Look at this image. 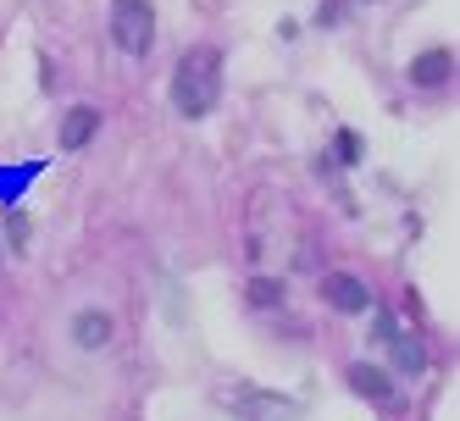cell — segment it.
Returning <instances> with one entry per match:
<instances>
[{"label":"cell","mask_w":460,"mask_h":421,"mask_svg":"<svg viewBox=\"0 0 460 421\" xmlns=\"http://www.w3.org/2000/svg\"><path fill=\"white\" fill-rule=\"evenodd\" d=\"M217 101H222V50H217V45L183 50L178 73H172V106H178L189 122H200V117L217 111Z\"/></svg>","instance_id":"6da1fadb"},{"label":"cell","mask_w":460,"mask_h":421,"mask_svg":"<svg viewBox=\"0 0 460 421\" xmlns=\"http://www.w3.org/2000/svg\"><path fill=\"white\" fill-rule=\"evenodd\" d=\"M111 39L128 56H145L155 45V12H150V0H111Z\"/></svg>","instance_id":"7a4b0ae2"},{"label":"cell","mask_w":460,"mask_h":421,"mask_svg":"<svg viewBox=\"0 0 460 421\" xmlns=\"http://www.w3.org/2000/svg\"><path fill=\"white\" fill-rule=\"evenodd\" d=\"M322 300L333 305V311H344V316H360V311L372 305L367 283H360V277H349V272H327V277H322Z\"/></svg>","instance_id":"3957f363"},{"label":"cell","mask_w":460,"mask_h":421,"mask_svg":"<svg viewBox=\"0 0 460 421\" xmlns=\"http://www.w3.org/2000/svg\"><path fill=\"white\" fill-rule=\"evenodd\" d=\"M455 78V56L449 50H421L416 61H411V83L416 89H444Z\"/></svg>","instance_id":"277c9868"},{"label":"cell","mask_w":460,"mask_h":421,"mask_svg":"<svg viewBox=\"0 0 460 421\" xmlns=\"http://www.w3.org/2000/svg\"><path fill=\"white\" fill-rule=\"evenodd\" d=\"M94 127H101V111H94V106H73L67 117H61V150H84L94 139Z\"/></svg>","instance_id":"5b68a950"},{"label":"cell","mask_w":460,"mask_h":421,"mask_svg":"<svg viewBox=\"0 0 460 421\" xmlns=\"http://www.w3.org/2000/svg\"><path fill=\"white\" fill-rule=\"evenodd\" d=\"M73 344L78 349H106L111 344V316L106 311H78L73 316Z\"/></svg>","instance_id":"8992f818"},{"label":"cell","mask_w":460,"mask_h":421,"mask_svg":"<svg viewBox=\"0 0 460 421\" xmlns=\"http://www.w3.org/2000/svg\"><path fill=\"white\" fill-rule=\"evenodd\" d=\"M349 388H355L367 405H388V399H394V377L377 372V366H349Z\"/></svg>","instance_id":"52a82bcc"},{"label":"cell","mask_w":460,"mask_h":421,"mask_svg":"<svg viewBox=\"0 0 460 421\" xmlns=\"http://www.w3.org/2000/svg\"><path fill=\"white\" fill-rule=\"evenodd\" d=\"M250 305H255V311L283 305V283H278V277H255V283H250Z\"/></svg>","instance_id":"ba28073f"},{"label":"cell","mask_w":460,"mask_h":421,"mask_svg":"<svg viewBox=\"0 0 460 421\" xmlns=\"http://www.w3.org/2000/svg\"><path fill=\"white\" fill-rule=\"evenodd\" d=\"M394 366H400V372H411V377H416V372H421V349H416L411 338H394Z\"/></svg>","instance_id":"9c48e42d"},{"label":"cell","mask_w":460,"mask_h":421,"mask_svg":"<svg viewBox=\"0 0 460 421\" xmlns=\"http://www.w3.org/2000/svg\"><path fill=\"white\" fill-rule=\"evenodd\" d=\"M339 155L355 167V161H360V134H339Z\"/></svg>","instance_id":"30bf717a"}]
</instances>
